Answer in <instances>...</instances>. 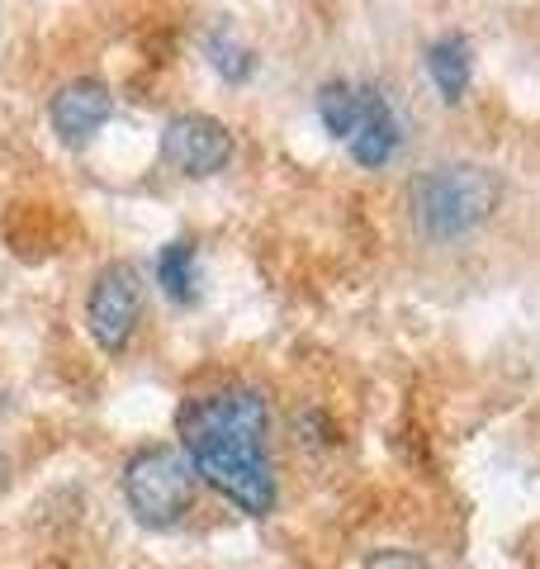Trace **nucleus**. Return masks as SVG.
<instances>
[{
  "label": "nucleus",
  "instance_id": "1",
  "mask_svg": "<svg viewBox=\"0 0 540 569\" xmlns=\"http://www.w3.org/2000/svg\"><path fill=\"white\" fill-rule=\"evenodd\" d=\"M180 447L190 470L209 479L232 508L266 518L276 508V470H270V403L251 385H223L194 395L176 413Z\"/></svg>",
  "mask_w": 540,
  "mask_h": 569
},
{
  "label": "nucleus",
  "instance_id": "2",
  "mask_svg": "<svg viewBox=\"0 0 540 569\" xmlns=\"http://www.w3.org/2000/svg\"><path fill=\"white\" fill-rule=\"evenodd\" d=\"M502 176L479 162H441L412 176L408 209L427 242H460L483 228L502 204Z\"/></svg>",
  "mask_w": 540,
  "mask_h": 569
},
{
  "label": "nucleus",
  "instance_id": "3",
  "mask_svg": "<svg viewBox=\"0 0 540 569\" xmlns=\"http://www.w3.org/2000/svg\"><path fill=\"white\" fill-rule=\"evenodd\" d=\"M190 498H194V470L171 447H142L123 466V503H129V512L142 527L152 531L176 527L190 512Z\"/></svg>",
  "mask_w": 540,
  "mask_h": 569
},
{
  "label": "nucleus",
  "instance_id": "4",
  "mask_svg": "<svg viewBox=\"0 0 540 569\" xmlns=\"http://www.w3.org/2000/svg\"><path fill=\"white\" fill-rule=\"evenodd\" d=\"M138 313H142V280L129 261H110L104 271L90 280V295H86V332L96 337L100 351L119 356L129 347V337L138 328Z\"/></svg>",
  "mask_w": 540,
  "mask_h": 569
},
{
  "label": "nucleus",
  "instance_id": "5",
  "mask_svg": "<svg viewBox=\"0 0 540 569\" xmlns=\"http://www.w3.org/2000/svg\"><path fill=\"white\" fill-rule=\"evenodd\" d=\"M232 133L223 119L213 114H171L167 129H161V157H167V167L190 176V181H204V176L223 171L232 162Z\"/></svg>",
  "mask_w": 540,
  "mask_h": 569
},
{
  "label": "nucleus",
  "instance_id": "6",
  "mask_svg": "<svg viewBox=\"0 0 540 569\" xmlns=\"http://www.w3.org/2000/svg\"><path fill=\"white\" fill-rule=\"evenodd\" d=\"M110 114H114V96H110V86L96 81V77L67 81L48 104V123H52V133H58L67 148L90 142L104 123H110Z\"/></svg>",
  "mask_w": 540,
  "mask_h": 569
},
{
  "label": "nucleus",
  "instance_id": "7",
  "mask_svg": "<svg viewBox=\"0 0 540 569\" xmlns=\"http://www.w3.org/2000/svg\"><path fill=\"white\" fill-rule=\"evenodd\" d=\"M399 142H403V123H399V114H393V104L374 91V86H360V119H356V129L347 138L351 162L374 171L399 152Z\"/></svg>",
  "mask_w": 540,
  "mask_h": 569
},
{
  "label": "nucleus",
  "instance_id": "8",
  "mask_svg": "<svg viewBox=\"0 0 540 569\" xmlns=\"http://www.w3.org/2000/svg\"><path fill=\"white\" fill-rule=\"evenodd\" d=\"M427 77L446 104H460L464 91H470V77H474L470 39H464V33H441V39L427 48Z\"/></svg>",
  "mask_w": 540,
  "mask_h": 569
},
{
  "label": "nucleus",
  "instance_id": "9",
  "mask_svg": "<svg viewBox=\"0 0 540 569\" xmlns=\"http://www.w3.org/2000/svg\"><path fill=\"white\" fill-rule=\"evenodd\" d=\"M157 284H161V295L171 299V305H194V242L190 238H176L167 242L157 252Z\"/></svg>",
  "mask_w": 540,
  "mask_h": 569
},
{
  "label": "nucleus",
  "instance_id": "10",
  "mask_svg": "<svg viewBox=\"0 0 540 569\" xmlns=\"http://www.w3.org/2000/svg\"><path fill=\"white\" fill-rule=\"evenodd\" d=\"M318 119H322V129H328L337 142H347L351 129H356V119H360V86L351 81H328V86H318Z\"/></svg>",
  "mask_w": 540,
  "mask_h": 569
},
{
  "label": "nucleus",
  "instance_id": "11",
  "mask_svg": "<svg viewBox=\"0 0 540 569\" xmlns=\"http://www.w3.org/2000/svg\"><path fill=\"white\" fill-rule=\"evenodd\" d=\"M204 52H209V67L219 71L228 86H242V81H251V71H257V52H251L247 43H238V39H228L223 29L209 33Z\"/></svg>",
  "mask_w": 540,
  "mask_h": 569
},
{
  "label": "nucleus",
  "instance_id": "12",
  "mask_svg": "<svg viewBox=\"0 0 540 569\" xmlns=\"http://www.w3.org/2000/svg\"><path fill=\"white\" fill-rule=\"evenodd\" d=\"M360 569H427V560H422V556H412V550H393V546H384V550H370Z\"/></svg>",
  "mask_w": 540,
  "mask_h": 569
},
{
  "label": "nucleus",
  "instance_id": "13",
  "mask_svg": "<svg viewBox=\"0 0 540 569\" xmlns=\"http://www.w3.org/2000/svg\"><path fill=\"white\" fill-rule=\"evenodd\" d=\"M6 489H10V456L0 451V493H6Z\"/></svg>",
  "mask_w": 540,
  "mask_h": 569
}]
</instances>
